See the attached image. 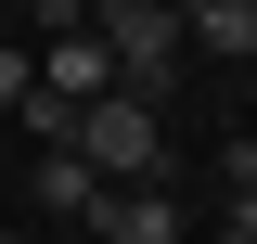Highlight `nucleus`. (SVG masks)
<instances>
[{"instance_id": "nucleus-9", "label": "nucleus", "mask_w": 257, "mask_h": 244, "mask_svg": "<svg viewBox=\"0 0 257 244\" xmlns=\"http://www.w3.org/2000/svg\"><path fill=\"white\" fill-rule=\"evenodd\" d=\"M231 244H257V193H231Z\"/></svg>"}, {"instance_id": "nucleus-1", "label": "nucleus", "mask_w": 257, "mask_h": 244, "mask_svg": "<svg viewBox=\"0 0 257 244\" xmlns=\"http://www.w3.org/2000/svg\"><path fill=\"white\" fill-rule=\"evenodd\" d=\"M90 39H103V64H116V90H142V103H155L167 77H180V52H193L180 39V0H103Z\"/></svg>"}, {"instance_id": "nucleus-3", "label": "nucleus", "mask_w": 257, "mask_h": 244, "mask_svg": "<svg viewBox=\"0 0 257 244\" xmlns=\"http://www.w3.org/2000/svg\"><path fill=\"white\" fill-rule=\"evenodd\" d=\"M77 231H103V244H180V206H167V180H103V206Z\"/></svg>"}, {"instance_id": "nucleus-2", "label": "nucleus", "mask_w": 257, "mask_h": 244, "mask_svg": "<svg viewBox=\"0 0 257 244\" xmlns=\"http://www.w3.org/2000/svg\"><path fill=\"white\" fill-rule=\"evenodd\" d=\"M64 142L90 154L103 180H155V167H167V129H155V103H142V90H103V103H77V129H64Z\"/></svg>"}, {"instance_id": "nucleus-8", "label": "nucleus", "mask_w": 257, "mask_h": 244, "mask_svg": "<svg viewBox=\"0 0 257 244\" xmlns=\"http://www.w3.org/2000/svg\"><path fill=\"white\" fill-rule=\"evenodd\" d=\"M26 26H39V39H64V26H90V0H26Z\"/></svg>"}, {"instance_id": "nucleus-5", "label": "nucleus", "mask_w": 257, "mask_h": 244, "mask_svg": "<svg viewBox=\"0 0 257 244\" xmlns=\"http://www.w3.org/2000/svg\"><path fill=\"white\" fill-rule=\"evenodd\" d=\"M26 193H39V218H90L103 206V167L77 142H39V167H26Z\"/></svg>"}, {"instance_id": "nucleus-4", "label": "nucleus", "mask_w": 257, "mask_h": 244, "mask_svg": "<svg viewBox=\"0 0 257 244\" xmlns=\"http://www.w3.org/2000/svg\"><path fill=\"white\" fill-rule=\"evenodd\" d=\"M39 90H52V103H103V90H116V64H103V39H90V26L39 39Z\"/></svg>"}, {"instance_id": "nucleus-11", "label": "nucleus", "mask_w": 257, "mask_h": 244, "mask_svg": "<svg viewBox=\"0 0 257 244\" xmlns=\"http://www.w3.org/2000/svg\"><path fill=\"white\" fill-rule=\"evenodd\" d=\"M90 13H103V0H90Z\"/></svg>"}, {"instance_id": "nucleus-7", "label": "nucleus", "mask_w": 257, "mask_h": 244, "mask_svg": "<svg viewBox=\"0 0 257 244\" xmlns=\"http://www.w3.org/2000/svg\"><path fill=\"white\" fill-rule=\"evenodd\" d=\"M26 90H39V64L13 52V39H0V116H26Z\"/></svg>"}, {"instance_id": "nucleus-6", "label": "nucleus", "mask_w": 257, "mask_h": 244, "mask_svg": "<svg viewBox=\"0 0 257 244\" xmlns=\"http://www.w3.org/2000/svg\"><path fill=\"white\" fill-rule=\"evenodd\" d=\"M180 39L219 64H257V0H180Z\"/></svg>"}, {"instance_id": "nucleus-10", "label": "nucleus", "mask_w": 257, "mask_h": 244, "mask_svg": "<svg viewBox=\"0 0 257 244\" xmlns=\"http://www.w3.org/2000/svg\"><path fill=\"white\" fill-rule=\"evenodd\" d=\"M0 244H26V231H0Z\"/></svg>"}]
</instances>
